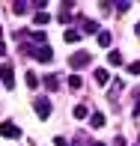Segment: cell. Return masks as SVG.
<instances>
[{"instance_id":"3957f363","label":"cell","mask_w":140,"mask_h":146,"mask_svg":"<svg viewBox=\"0 0 140 146\" xmlns=\"http://www.w3.org/2000/svg\"><path fill=\"white\" fill-rule=\"evenodd\" d=\"M0 137H9V140H18L21 137V128L15 122H0Z\"/></svg>"},{"instance_id":"30bf717a","label":"cell","mask_w":140,"mask_h":146,"mask_svg":"<svg viewBox=\"0 0 140 146\" xmlns=\"http://www.w3.org/2000/svg\"><path fill=\"white\" fill-rule=\"evenodd\" d=\"M98 45H102V48H110V33H98Z\"/></svg>"},{"instance_id":"52a82bcc","label":"cell","mask_w":140,"mask_h":146,"mask_svg":"<svg viewBox=\"0 0 140 146\" xmlns=\"http://www.w3.org/2000/svg\"><path fill=\"white\" fill-rule=\"evenodd\" d=\"M72 113H75V119H86V116H90V110H86V104H75Z\"/></svg>"},{"instance_id":"5b68a950","label":"cell","mask_w":140,"mask_h":146,"mask_svg":"<svg viewBox=\"0 0 140 146\" xmlns=\"http://www.w3.org/2000/svg\"><path fill=\"white\" fill-rule=\"evenodd\" d=\"M66 42H69V45L81 42V30H78V27H69V30H66Z\"/></svg>"},{"instance_id":"7a4b0ae2","label":"cell","mask_w":140,"mask_h":146,"mask_svg":"<svg viewBox=\"0 0 140 146\" xmlns=\"http://www.w3.org/2000/svg\"><path fill=\"white\" fill-rule=\"evenodd\" d=\"M69 66H72V72L78 75V69H84V66H90V54H86V51H75V57L69 60Z\"/></svg>"},{"instance_id":"8992f818","label":"cell","mask_w":140,"mask_h":146,"mask_svg":"<svg viewBox=\"0 0 140 146\" xmlns=\"http://www.w3.org/2000/svg\"><path fill=\"white\" fill-rule=\"evenodd\" d=\"M107 81H110L107 72H104V69H96V84H98V87H107Z\"/></svg>"},{"instance_id":"7c38bea8","label":"cell","mask_w":140,"mask_h":146,"mask_svg":"<svg viewBox=\"0 0 140 146\" xmlns=\"http://www.w3.org/2000/svg\"><path fill=\"white\" fill-rule=\"evenodd\" d=\"M69 87H72V90H81V87H84L81 75H72V78H69Z\"/></svg>"},{"instance_id":"8fae6325","label":"cell","mask_w":140,"mask_h":146,"mask_svg":"<svg viewBox=\"0 0 140 146\" xmlns=\"http://www.w3.org/2000/svg\"><path fill=\"white\" fill-rule=\"evenodd\" d=\"M42 81H45V87H48V90H57V87H60V84H57L60 78H54V75H48V78H42Z\"/></svg>"},{"instance_id":"ba28073f","label":"cell","mask_w":140,"mask_h":146,"mask_svg":"<svg viewBox=\"0 0 140 146\" xmlns=\"http://www.w3.org/2000/svg\"><path fill=\"white\" fill-rule=\"evenodd\" d=\"M90 125L92 128H102L104 125V113H90Z\"/></svg>"},{"instance_id":"ffe728a7","label":"cell","mask_w":140,"mask_h":146,"mask_svg":"<svg viewBox=\"0 0 140 146\" xmlns=\"http://www.w3.org/2000/svg\"><path fill=\"white\" fill-rule=\"evenodd\" d=\"M3 54H6V45H3V42H0V57H3Z\"/></svg>"},{"instance_id":"9a60e30c","label":"cell","mask_w":140,"mask_h":146,"mask_svg":"<svg viewBox=\"0 0 140 146\" xmlns=\"http://www.w3.org/2000/svg\"><path fill=\"white\" fill-rule=\"evenodd\" d=\"M24 81H27V87L33 90V87H36V84H39V78L33 75V72H27V75H24Z\"/></svg>"},{"instance_id":"6da1fadb","label":"cell","mask_w":140,"mask_h":146,"mask_svg":"<svg viewBox=\"0 0 140 146\" xmlns=\"http://www.w3.org/2000/svg\"><path fill=\"white\" fill-rule=\"evenodd\" d=\"M24 54L33 57V60H42V63H48V60H54V48H51V45H39V48L24 45Z\"/></svg>"},{"instance_id":"ac0fdd59","label":"cell","mask_w":140,"mask_h":146,"mask_svg":"<svg viewBox=\"0 0 140 146\" xmlns=\"http://www.w3.org/2000/svg\"><path fill=\"white\" fill-rule=\"evenodd\" d=\"M128 72H131V75H140V60H137V63H131V66H128Z\"/></svg>"},{"instance_id":"5bb4252c","label":"cell","mask_w":140,"mask_h":146,"mask_svg":"<svg viewBox=\"0 0 140 146\" xmlns=\"http://www.w3.org/2000/svg\"><path fill=\"white\" fill-rule=\"evenodd\" d=\"M48 21H51L48 12H36V24H39V27H42V24H48Z\"/></svg>"},{"instance_id":"4fadbf2b","label":"cell","mask_w":140,"mask_h":146,"mask_svg":"<svg viewBox=\"0 0 140 146\" xmlns=\"http://www.w3.org/2000/svg\"><path fill=\"white\" fill-rule=\"evenodd\" d=\"M27 9H30V6H27V3H21V0H18L15 6H12V12H15V15H24V12H27Z\"/></svg>"},{"instance_id":"e0dca14e","label":"cell","mask_w":140,"mask_h":146,"mask_svg":"<svg viewBox=\"0 0 140 146\" xmlns=\"http://www.w3.org/2000/svg\"><path fill=\"white\" fill-rule=\"evenodd\" d=\"M84 30H86V33H96L98 24H96V21H84Z\"/></svg>"},{"instance_id":"44dd1931","label":"cell","mask_w":140,"mask_h":146,"mask_svg":"<svg viewBox=\"0 0 140 146\" xmlns=\"http://www.w3.org/2000/svg\"><path fill=\"white\" fill-rule=\"evenodd\" d=\"M96 146H104V143H96Z\"/></svg>"},{"instance_id":"2e32d148","label":"cell","mask_w":140,"mask_h":146,"mask_svg":"<svg viewBox=\"0 0 140 146\" xmlns=\"http://www.w3.org/2000/svg\"><path fill=\"white\" fill-rule=\"evenodd\" d=\"M110 66H119V63H122V54H119V51H110Z\"/></svg>"},{"instance_id":"d6986e66","label":"cell","mask_w":140,"mask_h":146,"mask_svg":"<svg viewBox=\"0 0 140 146\" xmlns=\"http://www.w3.org/2000/svg\"><path fill=\"white\" fill-rule=\"evenodd\" d=\"M113 146H128V140H125V137H122V134H119V137H116V140H113Z\"/></svg>"},{"instance_id":"277c9868","label":"cell","mask_w":140,"mask_h":146,"mask_svg":"<svg viewBox=\"0 0 140 146\" xmlns=\"http://www.w3.org/2000/svg\"><path fill=\"white\" fill-rule=\"evenodd\" d=\"M33 108H36V116H39V119H48V116H51V102H48V98H36Z\"/></svg>"},{"instance_id":"9c48e42d","label":"cell","mask_w":140,"mask_h":146,"mask_svg":"<svg viewBox=\"0 0 140 146\" xmlns=\"http://www.w3.org/2000/svg\"><path fill=\"white\" fill-rule=\"evenodd\" d=\"M30 36H33V42H39V45H45V30H30Z\"/></svg>"}]
</instances>
